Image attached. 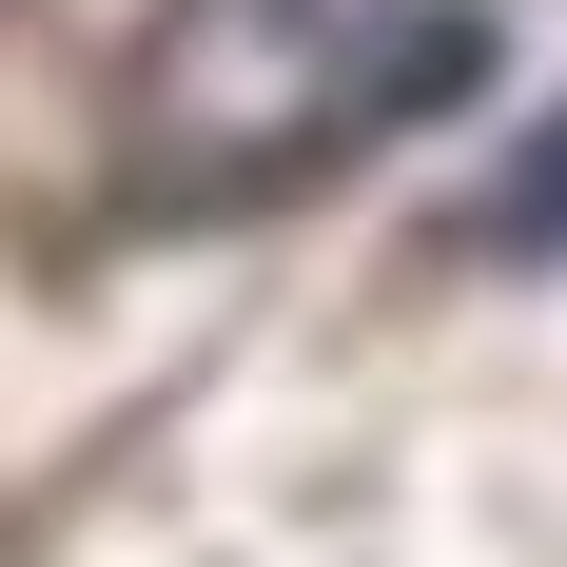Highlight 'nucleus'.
<instances>
[{"mask_svg":"<svg viewBox=\"0 0 567 567\" xmlns=\"http://www.w3.org/2000/svg\"><path fill=\"white\" fill-rule=\"evenodd\" d=\"M489 20L470 0H176L137 40V196H293L313 157L392 137V117L470 99Z\"/></svg>","mask_w":567,"mask_h":567,"instance_id":"nucleus-1","label":"nucleus"},{"mask_svg":"<svg viewBox=\"0 0 567 567\" xmlns=\"http://www.w3.org/2000/svg\"><path fill=\"white\" fill-rule=\"evenodd\" d=\"M470 255H509V275H548V255H567V99L528 117V137H509V176L470 196Z\"/></svg>","mask_w":567,"mask_h":567,"instance_id":"nucleus-2","label":"nucleus"}]
</instances>
